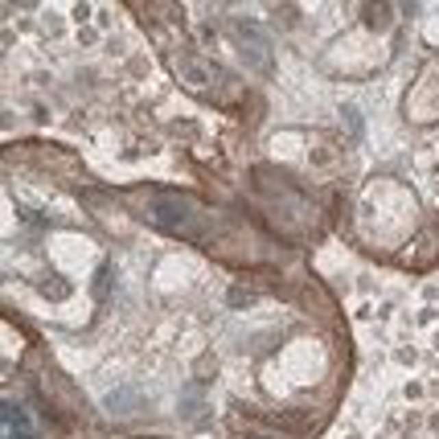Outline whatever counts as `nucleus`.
I'll return each mask as SVG.
<instances>
[{"instance_id": "obj_1", "label": "nucleus", "mask_w": 439, "mask_h": 439, "mask_svg": "<svg viewBox=\"0 0 439 439\" xmlns=\"http://www.w3.org/2000/svg\"><path fill=\"white\" fill-rule=\"evenodd\" d=\"M148 214H152V222H156V226H164V230H177V234H189V230L197 226V214H193V205H189V201H181V197H156Z\"/></svg>"}, {"instance_id": "obj_2", "label": "nucleus", "mask_w": 439, "mask_h": 439, "mask_svg": "<svg viewBox=\"0 0 439 439\" xmlns=\"http://www.w3.org/2000/svg\"><path fill=\"white\" fill-rule=\"evenodd\" d=\"M4 439H33V423L16 403H4Z\"/></svg>"}]
</instances>
